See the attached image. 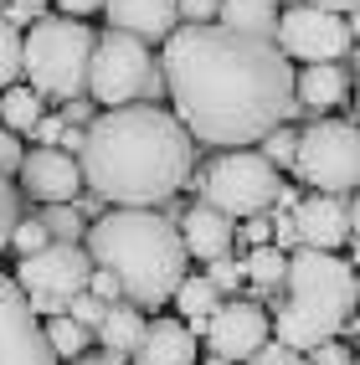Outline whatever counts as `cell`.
<instances>
[{
  "mask_svg": "<svg viewBox=\"0 0 360 365\" xmlns=\"http://www.w3.org/2000/svg\"><path fill=\"white\" fill-rule=\"evenodd\" d=\"M160 78L185 134L206 144L242 150L278 129L288 113H299L294 67L273 46V36L185 21L165 36Z\"/></svg>",
  "mask_w": 360,
  "mask_h": 365,
  "instance_id": "1",
  "label": "cell"
},
{
  "mask_svg": "<svg viewBox=\"0 0 360 365\" xmlns=\"http://www.w3.org/2000/svg\"><path fill=\"white\" fill-rule=\"evenodd\" d=\"M11 6H26V11H36V16H41L46 6H52V0H11Z\"/></svg>",
  "mask_w": 360,
  "mask_h": 365,
  "instance_id": "44",
  "label": "cell"
},
{
  "mask_svg": "<svg viewBox=\"0 0 360 365\" xmlns=\"http://www.w3.org/2000/svg\"><path fill=\"white\" fill-rule=\"evenodd\" d=\"M88 257L93 267H108L118 278V294L139 309H160L185 278V242L170 216L150 206H118L98 216L88 232Z\"/></svg>",
  "mask_w": 360,
  "mask_h": 365,
  "instance_id": "3",
  "label": "cell"
},
{
  "mask_svg": "<svg viewBox=\"0 0 360 365\" xmlns=\"http://www.w3.org/2000/svg\"><path fill=\"white\" fill-rule=\"evenodd\" d=\"M211 288L216 294H237V283H242L247 273H242V257H232V252H222V257H211Z\"/></svg>",
  "mask_w": 360,
  "mask_h": 365,
  "instance_id": "29",
  "label": "cell"
},
{
  "mask_svg": "<svg viewBox=\"0 0 360 365\" xmlns=\"http://www.w3.org/2000/svg\"><path fill=\"white\" fill-rule=\"evenodd\" d=\"M93 26L78 16H46L31 21V36H21V72L31 78L41 98H78L88 88V57H93Z\"/></svg>",
  "mask_w": 360,
  "mask_h": 365,
  "instance_id": "5",
  "label": "cell"
},
{
  "mask_svg": "<svg viewBox=\"0 0 360 365\" xmlns=\"http://www.w3.org/2000/svg\"><path fill=\"white\" fill-rule=\"evenodd\" d=\"M6 21H11V26H26V21H36V11H26V6H6Z\"/></svg>",
  "mask_w": 360,
  "mask_h": 365,
  "instance_id": "42",
  "label": "cell"
},
{
  "mask_svg": "<svg viewBox=\"0 0 360 365\" xmlns=\"http://www.w3.org/2000/svg\"><path fill=\"white\" fill-rule=\"evenodd\" d=\"M242 365H309V360H304V350H288V345H278V339H262Z\"/></svg>",
  "mask_w": 360,
  "mask_h": 365,
  "instance_id": "30",
  "label": "cell"
},
{
  "mask_svg": "<svg viewBox=\"0 0 360 365\" xmlns=\"http://www.w3.org/2000/svg\"><path fill=\"white\" fill-rule=\"evenodd\" d=\"M180 242H185V257H201V262H211V257H222V252H232V242H237V222L227 211H216V206H190L185 216H180Z\"/></svg>",
  "mask_w": 360,
  "mask_h": 365,
  "instance_id": "15",
  "label": "cell"
},
{
  "mask_svg": "<svg viewBox=\"0 0 360 365\" xmlns=\"http://www.w3.org/2000/svg\"><path fill=\"white\" fill-rule=\"evenodd\" d=\"M41 329H46V345H52L57 360H78V355H88V345H93V329H83L78 319H67V314H52Z\"/></svg>",
  "mask_w": 360,
  "mask_h": 365,
  "instance_id": "24",
  "label": "cell"
},
{
  "mask_svg": "<svg viewBox=\"0 0 360 365\" xmlns=\"http://www.w3.org/2000/svg\"><path fill=\"white\" fill-rule=\"evenodd\" d=\"M124 360H129V355H113V350H103L98 360H83V355H78V360H72V365H124Z\"/></svg>",
  "mask_w": 360,
  "mask_h": 365,
  "instance_id": "43",
  "label": "cell"
},
{
  "mask_svg": "<svg viewBox=\"0 0 360 365\" xmlns=\"http://www.w3.org/2000/svg\"><path fill=\"white\" fill-rule=\"evenodd\" d=\"M0 365H62L36 324V309L11 273H0Z\"/></svg>",
  "mask_w": 360,
  "mask_h": 365,
  "instance_id": "10",
  "label": "cell"
},
{
  "mask_svg": "<svg viewBox=\"0 0 360 365\" xmlns=\"http://www.w3.org/2000/svg\"><path fill=\"white\" fill-rule=\"evenodd\" d=\"M273 46L299 62H340L350 52V21L340 11L294 6L273 21Z\"/></svg>",
  "mask_w": 360,
  "mask_h": 365,
  "instance_id": "9",
  "label": "cell"
},
{
  "mask_svg": "<svg viewBox=\"0 0 360 365\" xmlns=\"http://www.w3.org/2000/svg\"><path fill=\"white\" fill-rule=\"evenodd\" d=\"M247 242H273V222H262V216H247Z\"/></svg>",
  "mask_w": 360,
  "mask_h": 365,
  "instance_id": "40",
  "label": "cell"
},
{
  "mask_svg": "<svg viewBox=\"0 0 360 365\" xmlns=\"http://www.w3.org/2000/svg\"><path fill=\"white\" fill-rule=\"evenodd\" d=\"M196 144L175 113L155 103H124L88 118L78 170L83 185L113 206H160L190 175Z\"/></svg>",
  "mask_w": 360,
  "mask_h": 365,
  "instance_id": "2",
  "label": "cell"
},
{
  "mask_svg": "<svg viewBox=\"0 0 360 365\" xmlns=\"http://www.w3.org/2000/svg\"><path fill=\"white\" fill-rule=\"evenodd\" d=\"M88 93L103 108H124V103H139V98L155 103L165 93V78H160L155 52L139 36L103 31L93 41V57H88Z\"/></svg>",
  "mask_w": 360,
  "mask_h": 365,
  "instance_id": "6",
  "label": "cell"
},
{
  "mask_svg": "<svg viewBox=\"0 0 360 365\" xmlns=\"http://www.w3.org/2000/svg\"><path fill=\"white\" fill-rule=\"evenodd\" d=\"M62 314H67V319H78L83 329H98V324H103V314H108V304H103L98 294H88V288H78V294H67Z\"/></svg>",
  "mask_w": 360,
  "mask_h": 365,
  "instance_id": "27",
  "label": "cell"
},
{
  "mask_svg": "<svg viewBox=\"0 0 360 365\" xmlns=\"http://www.w3.org/2000/svg\"><path fill=\"white\" fill-rule=\"evenodd\" d=\"M175 314H180V324L190 329V334H201L206 329V319H211V309L222 304V294L211 288V278L206 273H185L180 283H175Z\"/></svg>",
  "mask_w": 360,
  "mask_h": 365,
  "instance_id": "19",
  "label": "cell"
},
{
  "mask_svg": "<svg viewBox=\"0 0 360 365\" xmlns=\"http://www.w3.org/2000/svg\"><path fill=\"white\" fill-rule=\"evenodd\" d=\"M294 139H299L294 129H283V124H278V129L262 134V150H257V155L268 160L273 170H283V165H294Z\"/></svg>",
  "mask_w": 360,
  "mask_h": 365,
  "instance_id": "28",
  "label": "cell"
},
{
  "mask_svg": "<svg viewBox=\"0 0 360 365\" xmlns=\"http://www.w3.org/2000/svg\"><path fill=\"white\" fill-rule=\"evenodd\" d=\"M206 350L222 355V360H247L262 339H268V314H262L252 299H232V304H216L211 319H206Z\"/></svg>",
  "mask_w": 360,
  "mask_h": 365,
  "instance_id": "12",
  "label": "cell"
},
{
  "mask_svg": "<svg viewBox=\"0 0 360 365\" xmlns=\"http://www.w3.org/2000/svg\"><path fill=\"white\" fill-rule=\"evenodd\" d=\"M175 16L180 21H211L216 16V0H175Z\"/></svg>",
  "mask_w": 360,
  "mask_h": 365,
  "instance_id": "35",
  "label": "cell"
},
{
  "mask_svg": "<svg viewBox=\"0 0 360 365\" xmlns=\"http://www.w3.org/2000/svg\"><path fill=\"white\" fill-rule=\"evenodd\" d=\"M103 339V350H113V355H129L134 345H139V334H144V314L134 309V304H108V314H103V324L93 329Z\"/></svg>",
  "mask_w": 360,
  "mask_h": 365,
  "instance_id": "20",
  "label": "cell"
},
{
  "mask_svg": "<svg viewBox=\"0 0 360 365\" xmlns=\"http://www.w3.org/2000/svg\"><path fill=\"white\" fill-rule=\"evenodd\" d=\"M345 93H350V78H345V67H334V62H309L294 78V103L299 108H314V113L340 108Z\"/></svg>",
  "mask_w": 360,
  "mask_h": 365,
  "instance_id": "18",
  "label": "cell"
},
{
  "mask_svg": "<svg viewBox=\"0 0 360 365\" xmlns=\"http://www.w3.org/2000/svg\"><path fill=\"white\" fill-rule=\"evenodd\" d=\"M278 170L262 160L257 150H232L222 160H211V170L201 175V201L216 206V211H227L232 222L237 216H262L273 201H278Z\"/></svg>",
  "mask_w": 360,
  "mask_h": 365,
  "instance_id": "8",
  "label": "cell"
},
{
  "mask_svg": "<svg viewBox=\"0 0 360 365\" xmlns=\"http://www.w3.org/2000/svg\"><path fill=\"white\" fill-rule=\"evenodd\" d=\"M129 360L134 365H196V334L180 319H155V324H144Z\"/></svg>",
  "mask_w": 360,
  "mask_h": 365,
  "instance_id": "17",
  "label": "cell"
},
{
  "mask_svg": "<svg viewBox=\"0 0 360 365\" xmlns=\"http://www.w3.org/2000/svg\"><path fill=\"white\" fill-rule=\"evenodd\" d=\"M288 299L278 304V345L309 350L319 339H334L355 309V273L345 257L319 247H294L283 267Z\"/></svg>",
  "mask_w": 360,
  "mask_h": 365,
  "instance_id": "4",
  "label": "cell"
},
{
  "mask_svg": "<svg viewBox=\"0 0 360 365\" xmlns=\"http://www.w3.org/2000/svg\"><path fill=\"white\" fill-rule=\"evenodd\" d=\"M83 288H88V294H98L103 304H113V299H124V294H118V278L108 273V267H93V273H88V283H83Z\"/></svg>",
  "mask_w": 360,
  "mask_h": 365,
  "instance_id": "34",
  "label": "cell"
},
{
  "mask_svg": "<svg viewBox=\"0 0 360 365\" xmlns=\"http://www.w3.org/2000/svg\"><path fill=\"white\" fill-rule=\"evenodd\" d=\"M36 222L46 227V237H52V242H83V232H88L78 201H52V206L36 216Z\"/></svg>",
  "mask_w": 360,
  "mask_h": 365,
  "instance_id": "25",
  "label": "cell"
},
{
  "mask_svg": "<svg viewBox=\"0 0 360 365\" xmlns=\"http://www.w3.org/2000/svg\"><path fill=\"white\" fill-rule=\"evenodd\" d=\"M103 11H108L113 31H129L139 41H165L180 26L175 0H103Z\"/></svg>",
  "mask_w": 360,
  "mask_h": 365,
  "instance_id": "16",
  "label": "cell"
},
{
  "mask_svg": "<svg viewBox=\"0 0 360 365\" xmlns=\"http://www.w3.org/2000/svg\"><path fill=\"white\" fill-rule=\"evenodd\" d=\"M304 6H319V11H340V16H350L360 0H304Z\"/></svg>",
  "mask_w": 360,
  "mask_h": 365,
  "instance_id": "41",
  "label": "cell"
},
{
  "mask_svg": "<svg viewBox=\"0 0 360 365\" xmlns=\"http://www.w3.org/2000/svg\"><path fill=\"white\" fill-rule=\"evenodd\" d=\"M283 267H288V252L273 247V242H257V247L242 257V273L262 288V294H278L283 288Z\"/></svg>",
  "mask_w": 360,
  "mask_h": 365,
  "instance_id": "22",
  "label": "cell"
},
{
  "mask_svg": "<svg viewBox=\"0 0 360 365\" xmlns=\"http://www.w3.org/2000/svg\"><path fill=\"white\" fill-rule=\"evenodd\" d=\"M294 170L329 196H350L360 180V134L345 118H314L294 139Z\"/></svg>",
  "mask_w": 360,
  "mask_h": 365,
  "instance_id": "7",
  "label": "cell"
},
{
  "mask_svg": "<svg viewBox=\"0 0 360 365\" xmlns=\"http://www.w3.org/2000/svg\"><path fill=\"white\" fill-rule=\"evenodd\" d=\"M93 273V257L88 247H78V242H46V247L26 252L16 267V283L26 288V294L36 299H67V294H78V288L88 283Z\"/></svg>",
  "mask_w": 360,
  "mask_h": 365,
  "instance_id": "11",
  "label": "cell"
},
{
  "mask_svg": "<svg viewBox=\"0 0 360 365\" xmlns=\"http://www.w3.org/2000/svg\"><path fill=\"white\" fill-rule=\"evenodd\" d=\"M216 16H222V26L232 31H252V36H273V0H216Z\"/></svg>",
  "mask_w": 360,
  "mask_h": 365,
  "instance_id": "21",
  "label": "cell"
},
{
  "mask_svg": "<svg viewBox=\"0 0 360 365\" xmlns=\"http://www.w3.org/2000/svg\"><path fill=\"white\" fill-rule=\"evenodd\" d=\"M0 118H6V129H11V134H31V124L41 118V93L11 83L6 93H0Z\"/></svg>",
  "mask_w": 360,
  "mask_h": 365,
  "instance_id": "23",
  "label": "cell"
},
{
  "mask_svg": "<svg viewBox=\"0 0 360 365\" xmlns=\"http://www.w3.org/2000/svg\"><path fill=\"white\" fill-rule=\"evenodd\" d=\"M46 242H52V237H46V227H41V222H16V227H11V242H6V247H16L21 257H26V252L46 247Z\"/></svg>",
  "mask_w": 360,
  "mask_h": 365,
  "instance_id": "32",
  "label": "cell"
},
{
  "mask_svg": "<svg viewBox=\"0 0 360 365\" xmlns=\"http://www.w3.org/2000/svg\"><path fill=\"white\" fill-rule=\"evenodd\" d=\"M309 365H350V350L340 345V339H319V345H309L304 350Z\"/></svg>",
  "mask_w": 360,
  "mask_h": 365,
  "instance_id": "33",
  "label": "cell"
},
{
  "mask_svg": "<svg viewBox=\"0 0 360 365\" xmlns=\"http://www.w3.org/2000/svg\"><path fill=\"white\" fill-rule=\"evenodd\" d=\"M16 78H21V26L0 16V88H11Z\"/></svg>",
  "mask_w": 360,
  "mask_h": 365,
  "instance_id": "26",
  "label": "cell"
},
{
  "mask_svg": "<svg viewBox=\"0 0 360 365\" xmlns=\"http://www.w3.org/2000/svg\"><path fill=\"white\" fill-rule=\"evenodd\" d=\"M16 165H21V144H16L11 129H0V175H11Z\"/></svg>",
  "mask_w": 360,
  "mask_h": 365,
  "instance_id": "36",
  "label": "cell"
},
{
  "mask_svg": "<svg viewBox=\"0 0 360 365\" xmlns=\"http://www.w3.org/2000/svg\"><path fill=\"white\" fill-rule=\"evenodd\" d=\"M288 222H294V237L299 247H319V252H334L340 242L355 237V211H350V196H304L288 206Z\"/></svg>",
  "mask_w": 360,
  "mask_h": 365,
  "instance_id": "13",
  "label": "cell"
},
{
  "mask_svg": "<svg viewBox=\"0 0 360 365\" xmlns=\"http://www.w3.org/2000/svg\"><path fill=\"white\" fill-rule=\"evenodd\" d=\"M16 175H21V190H26L31 201H41V206H52V201H78V190H83L78 160H72L67 150H57V144L21 155Z\"/></svg>",
  "mask_w": 360,
  "mask_h": 365,
  "instance_id": "14",
  "label": "cell"
},
{
  "mask_svg": "<svg viewBox=\"0 0 360 365\" xmlns=\"http://www.w3.org/2000/svg\"><path fill=\"white\" fill-rule=\"evenodd\" d=\"M21 222V190L0 175V252H6V242H11V227Z\"/></svg>",
  "mask_w": 360,
  "mask_h": 365,
  "instance_id": "31",
  "label": "cell"
},
{
  "mask_svg": "<svg viewBox=\"0 0 360 365\" xmlns=\"http://www.w3.org/2000/svg\"><path fill=\"white\" fill-rule=\"evenodd\" d=\"M201 365H232V360H222V355H206V360H201Z\"/></svg>",
  "mask_w": 360,
  "mask_h": 365,
  "instance_id": "45",
  "label": "cell"
},
{
  "mask_svg": "<svg viewBox=\"0 0 360 365\" xmlns=\"http://www.w3.org/2000/svg\"><path fill=\"white\" fill-rule=\"evenodd\" d=\"M52 6H57L62 16H78V21H83V16H93V11H103V0H52Z\"/></svg>",
  "mask_w": 360,
  "mask_h": 365,
  "instance_id": "38",
  "label": "cell"
},
{
  "mask_svg": "<svg viewBox=\"0 0 360 365\" xmlns=\"http://www.w3.org/2000/svg\"><path fill=\"white\" fill-rule=\"evenodd\" d=\"M31 134H36L41 144H57V134H62V118H46V113H41L36 124H31Z\"/></svg>",
  "mask_w": 360,
  "mask_h": 365,
  "instance_id": "39",
  "label": "cell"
},
{
  "mask_svg": "<svg viewBox=\"0 0 360 365\" xmlns=\"http://www.w3.org/2000/svg\"><path fill=\"white\" fill-rule=\"evenodd\" d=\"M88 118H93V103H83V98H67V108H62V124H78V129H88Z\"/></svg>",
  "mask_w": 360,
  "mask_h": 365,
  "instance_id": "37",
  "label": "cell"
}]
</instances>
